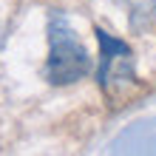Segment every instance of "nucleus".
Masks as SVG:
<instances>
[{"mask_svg":"<svg viewBox=\"0 0 156 156\" xmlns=\"http://www.w3.org/2000/svg\"><path fill=\"white\" fill-rule=\"evenodd\" d=\"M91 71V57L85 45L74 34L71 23L54 12L48 17V60H45V80L51 85H71Z\"/></svg>","mask_w":156,"mask_h":156,"instance_id":"nucleus-1","label":"nucleus"},{"mask_svg":"<svg viewBox=\"0 0 156 156\" xmlns=\"http://www.w3.org/2000/svg\"><path fill=\"white\" fill-rule=\"evenodd\" d=\"M97 43H99V68H97V82L99 88H111L114 80H133V51L131 45L111 37L105 29H97Z\"/></svg>","mask_w":156,"mask_h":156,"instance_id":"nucleus-2","label":"nucleus"},{"mask_svg":"<svg viewBox=\"0 0 156 156\" xmlns=\"http://www.w3.org/2000/svg\"><path fill=\"white\" fill-rule=\"evenodd\" d=\"M119 6L128 9V23L131 29H148L156 20V0H116Z\"/></svg>","mask_w":156,"mask_h":156,"instance_id":"nucleus-3","label":"nucleus"}]
</instances>
